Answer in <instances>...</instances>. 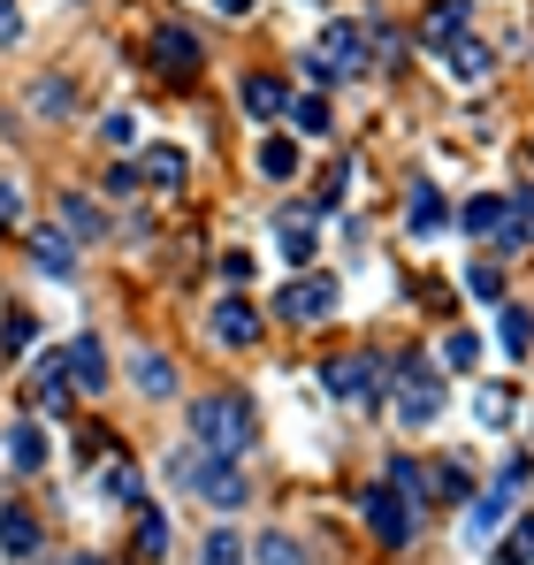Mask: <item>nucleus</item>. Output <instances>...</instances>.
Instances as JSON below:
<instances>
[{
  "label": "nucleus",
  "instance_id": "nucleus-13",
  "mask_svg": "<svg viewBox=\"0 0 534 565\" xmlns=\"http://www.w3.org/2000/svg\"><path fill=\"white\" fill-rule=\"evenodd\" d=\"M458 222H466V237H496V245H504L512 199H496V191H489V199H466V214H458Z\"/></svg>",
  "mask_w": 534,
  "mask_h": 565
},
{
  "label": "nucleus",
  "instance_id": "nucleus-11",
  "mask_svg": "<svg viewBox=\"0 0 534 565\" xmlns=\"http://www.w3.org/2000/svg\"><path fill=\"white\" fill-rule=\"evenodd\" d=\"M70 375H77L85 397L107 390V344H99V337H70Z\"/></svg>",
  "mask_w": 534,
  "mask_h": 565
},
{
  "label": "nucleus",
  "instance_id": "nucleus-39",
  "mask_svg": "<svg viewBox=\"0 0 534 565\" xmlns=\"http://www.w3.org/2000/svg\"><path fill=\"white\" fill-rule=\"evenodd\" d=\"M107 497H130L138 504V467H107Z\"/></svg>",
  "mask_w": 534,
  "mask_h": 565
},
{
  "label": "nucleus",
  "instance_id": "nucleus-27",
  "mask_svg": "<svg viewBox=\"0 0 534 565\" xmlns=\"http://www.w3.org/2000/svg\"><path fill=\"white\" fill-rule=\"evenodd\" d=\"M466 298L496 306V298H504V268H496V260H473V268H466Z\"/></svg>",
  "mask_w": 534,
  "mask_h": 565
},
{
  "label": "nucleus",
  "instance_id": "nucleus-2",
  "mask_svg": "<svg viewBox=\"0 0 534 565\" xmlns=\"http://www.w3.org/2000/svg\"><path fill=\"white\" fill-rule=\"evenodd\" d=\"M366 70H374L366 62V23H321V39L306 46V77L313 85H352Z\"/></svg>",
  "mask_w": 534,
  "mask_h": 565
},
{
  "label": "nucleus",
  "instance_id": "nucleus-38",
  "mask_svg": "<svg viewBox=\"0 0 534 565\" xmlns=\"http://www.w3.org/2000/svg\"><path fill=\"white\" fill-rule=\"evenodd\" d=\"M15 222H23V191L0 177V230H15Z\"/></svg>",
  "mask_w": 534,
  "mask_h": 565
},
{
  "label": "nucleus",
  "instance_id": "nucleus-43",
  "mask_svg": "<svg viewBox=\"0 0 534 565\" xmlns=\"http://www.w3.org/2000/svg\"><path fill=\"white\" fill-rule=\"evenodd\" d=\"M245 8H253V0H222V15H245Z\"/></svg>",
  "mask_w": 534,
  "mask_h": 565
},
{
  "label": "nucleus",
  "instance_id": "nucleus-22",
  "mask_svg": "<svg viewBox=\"0 0 534 565\" xmlns=\"http://www.w3.org/2000/svg\"><path fill=\"white\" fill-rule=\"evenodd\" d=\"M130 375H138L146 397H169V390H177V367H169L161 352H138V360H130Z\"/></svg>",
  "mask_w": 534,
  "mask_h": 565
},
{
  "label": "nucleus",
  "instance_id": "nucleus-23",
  "mask_svg": "<svg viewBox=\"0 0 534 565\" xmlns=\"http://www.w3.org/2000/svg\"><path fill=\"white\" fill-rule=\"evenodd\" d=\"M260 177L267 184H290V177H298V146H290V138H267L260 146Z\"/></svg>",
  "mask_w": 534,
  "mask_h": 565
},
{
  "label": "nucleus",
  "instance_id": "nucleus-28",
  "mask_svg": "<svg viewBox=\"0 0 534 565\" xmlns=\"http://www.w3.org/2000/svg\"><path fill=\"white\" fill-rule=\"evenodd\" d=\"M31 329H39V321H31L23 306H8V313H0V352H8V360H15V352H31Z\"/></svg>",
  "mask_w": 534,
  "mask_h": 565
},
{
  "label": "nucleus",
  "instance_id": "nucleus-40",
  "mask_svg": "<svg viewBox=\"0 0 534 565\" xmlns=\"http://www.w3.org/2000/svg\"><path fill=\"white\" fill-rule=\"evenodd\" d=\"M282 253H290V260H306V253H313V230H306V222H290V230H282Z\"/></svg>",
  "mask_w": 534,
  "mask_h": 565
},
{
  "label": "nucleus",
  "instance_id": "nucleus-17",
  "mask_svg": "<svg viewBox=\"0 0 534 565\" xmlns=\"http://www.w3.org/2000/svg\"><path fill=\"white\" fill-rule=\"evenodd\" d=\"M31 260H39L46 276H70V268H77V245H70V230H31Z\"/></svg>",
  "mask_w": 534,
  "mask_h": 565
},
{
  "label": "nucleus",
  "instance_id": "nucleus-1",
  "mask_svg": "<svg viewBox=\"0 0 534 565\" xmlns=\"http://www.w3.org/2000/svg\"><path fill=\"white\" fill-rule=\"evenodd\" d=\"M191 451L237 467V459L253 451V397H237V390H206V397L191 405Z\"/></svg>",
  "mask_w": 534,
  "mask_h": 565
},
{
  "label": "nucleus",
  "instance_id": "nucleus-34",
  "mask_svg": "<svg viewBox=\"0 0 534 565\" xmlns=\"http://www.w3.org/2000/svg\"><path fill=\"white\" fill-rule=\"evenodd\" d=\"M389 481H397V489H405V497L428 512V481H420V467H413V459H389Z\"/></svg>",
  "mask_w": 534,
  "mask_h": 565
},
{
  "label": "nucleus",
  "instance_id": "nucleus-8",
  "mask_svg": "<svg viewBox=\"0 0 534 565\" xmlns=\"http://www.w3.org/2000/svg\"><path fill=\"white\" fill-rule=\"evenodd\" d=\"M321 382H329L344 405H366V397H382V367H374L366 352H352V360H329V367H321Z\"/></svg>",
  "mask_w": 534,
  "mask_h": 565
},
{
  "label": "nucleus",
  "instance_id": "nucleus-5",
  "mask_svg": "<svg viewBox=\"0 0 534 565\" xmlns=\"http://www.w3.org/2000/svg\"><path fill=\"white\" fill-rule=\"evenodd\" d=\"M436 413H444L436 367H428V360H405V367H397V420H405V428H428Z\"/></svg>",
  "mask_w": 534,
  "mask_h": 565
},
{
  "label": "nucleus",
  "instance_id": "nucleus-7",
  "mask_svg": "<svg viewBox=\"0 0 534 565\" xmlns=\"http://www.w3.org/2000/svg\"><path fill=\"white\" fill-rule=\"evenodd\" d=\"M153 70L177 85L199 70V39H191V23H153Z\"/></svg>",
  "mask_w": 534,
  "mask_h": 565
},
{
  "label": "nucleus",
  "instance_id": "nucleus-33",
  "mask_svg": "<svg viewBox=\"0 0 534 565\" xmlns=\"http://www.w3.org/2000/svg\"><path fill=\"white\" fill-rule=\"evenodd\" d=\"M504 245H534V191L512 199V222H504Z\"/></svg>",
  "mask_w": 534,
  "mask_h": 565
},
{
  "label": "nucleus",
  "instance_id": "nucleus-25",
  "mask_svg": "<svg viewBox=\"0 0 534 565\" xmlns=\"http://www.w3.org/2000/svg\"><path fill=\"white\" fill-rule=\"evenodd\" d=\"M138 558L146 565L169 558V520H161V512H138Z\"/></svg>",
  "mask_w": 534,
  "mask_h": 565
},
{
  "label": "nucleus",
  "instance_id": "nucleus-18",
  "mask_svg": "<svg viewBox=\"0 0 534 565\" xmlns=\"http://www.w3.org/2000/svg\"><path fill=\"white\" fill-rule=\"evenodd\" d=\"M62 382H70V352H46V360H39V375H31V405H46V413H54V405L70 397Z\"/></svg>",
  "mask_w": 534,
  "mask_h": 565
},
{
  "label": "nucleus",
  "instance_id": "nucleus-36",
  "mask_svg": "<svg viewBox=\"0 0 534 565\" xmlns=\"http://www.w3.org/2000/svg\"><path fill=\"white\" fill-rule=\"evenodd\" d=\"M444 360H450V367H473V360H481V337H466V329L444 337Z\"/></svg>",
  "mask_w": 534,
  "mask_h": 565
},
{
  "label": "nucleus",
  "instance_id": "nucleus-42",
  "mask_svg": "<svg viewBox=\"0 0 534 565\" xmlns=\"http://www.w3.org/2000/svg\"><path fill=\"white\" fill-rule=\"evenodd\" d=\"M15 39H23V8H15V0H0V46H15Z\"/></svg>",
  "mask_w": 534,
  "mask_h": 565
},
{
  "label": "nucleus",
  "instance_id": "nucleus-26",
  "mask_svg": "<svg viewBox=\"0 0 534 565\" xmlns=\"http://www.w3.org/2000/svg\"><path fill=\"white\" fill-rule=\"evenodd\" d=\"M496 565H534V512H520V527L496 543Z\"/></svg>",
  "mask_w": 534,
  "mask_h": 565
},
{
  "label": "nucleus",
  "instance_id": "nucleus-35",
  "mask_svg": "<svg viewBox=\"0 0 534 565\" xmlns=\"http://www.w3.org/2000/svg\"><path fill=\"white\" fill-rule=\"evenodd\" d=\"M206 565H245V543L222 527V535H206Z\"/></svg>",
  "mask_w": 534,
  "mask_h": 565
},
{
  "label": "nucleus",
  "instance_id": "nucleus-14",
  "mask_svg": "<svg viewBox=\"0 0 534 565\" xmlns=\"http://www.w3.org/2000/svg\"><path fill=\"white\" fill-rule=\"evenodd\" d=\"M512 497H520V489H504V481H496V489H489V497L473 504V520H466V543H489V535H496V527L512 520Z\"/></svg>",
  "mask_w": 534,
  "mask_h": 565
},
{
  "label": "nucleus",
  "instance_id": "nucleus-29",
  "mask_svg": "<svg viewBox=\"0 0 534 565\" xmlns=\"http://www.w3.org/2000/svg\"><path fill=\"white\" fill-rule=\"evenodd\" d=\"M290 122H298L306 138H321V130H329V99H321V93H298V99H290Z\"/></svg>",
  "mask_w": 534,
  "mask_h": 565
},
{
  "label": "nucleus",
  "instance_id": "nucleus-21",
  "mask_svg": "<svg viewBox=\"0 0 534 565\" xmlns=\"http://www.w3.org/2000/svg\"><path fill=\"white\" fill-rule=\"evenodd\" d=\"M0 551H8V558H31V551H39V520L8 504V512H0Z\"/></svg>",
  "mask_w": 534,
  "mask_h": 565
},
{
  "label": "nucleus",
  "instance_id": "nucleus-12",
  "mask_svg": "<svg viewBox=\"0 0 534 565\" xmlns=\"http://www.w3.org/2000/svg\"><path fill=\"white\" fill-rule=\"evenodd\" d=\"M237 99H245V115H260V122H275V115H290V85H275V77H245L237 85Z\"/></svg>",
  "mask_w": 534,
  "mask_h": 565
},
{
  "label": "nucleus",
  "instance_id": "nucleus-37",
  "mask_svg": "<svg viewBox=\"0 0 534 565\" xmlns=\"http://www.w3.org/2000/svg\"><path fill=\"white\" fill-rule=\"evenodd\" d=\"M99 130H107V146H130V138H138V122H130V107H115V115H107Z\"/></svg>",
  "mask_w": 534,
  "mask_h": 565
},
{
  "label": "nucleus",
  "instance_id": "nucleus-32",
  "mask_svg": "<svg viewBox=\"0 0 534 565\" xmlns=\"http://www.w3.org/2000/svg\"><path fill=\"white\" fill-rule=\"evenodd\" d=\"M253 565H306V551H298L290 535H260V543H253Z\"/></svg>",
  "mask_w": 534,
  "mask_h": 565
},
{
  "label": "nucleus",
  "instance_id": "nucleus-6",
  "mask_svg": "<svg viewBox=\"0 0 534 565\" xmlns=\"http://www.w3.org/2000/svg\"><path fill=\"white\" fill-rule=\"evenodd\" d=\"M275 313H282V321H298V329L329 321V313H337V276H298V282H282Z\"/></svg>",
  "mask_w": 534,
  "mask_h": 565
},
{
  "label": "nucleus",
  "instance_id": "nucleus-19",
  "mask_svg": "<svg viewBox=\"0 0 534 565\" xmlns=\"http://www.w3.org/2000/svg\"><path fill=\"white\" fill-rule=\"evenodd\" d=\"M466 15H473L466 0H436V8L420 15V39H428V46H450V39L466 31Z\"/></svg>",
  "mask_w": 534,
  "mask_h": 565
},
{
  "label": "nucleus",
  "instance_id": "nucleus-24",
  "mask_svg": "<svg viewBox=\"0 0 534 565\" xmlns=\"http://www.w3.org/2000/svg\"><path fill=\"white\" fill-rule=\"evenodd\" d=\"M496 329H504V352H512V360H527V352H534V313H527V306H504Z\"/></svg>",
  "mask_w": 534,
  "mask_h": 565
},
{
  "label": "nucleus",
  "instance_id": "nucleus-16",
  "mask_svg": "<svg viewBox=\"0 0 534 565\" xmlns=\"http://www.w3.org/2000/svg\"><path fill=\"white\" fill-rule=\"evenodd\" d=\"M405 230H413L420 245H428V237H444V230H450V206L428 184H413V214H405Z\"/></svg>",
  "mask_w": 534,
  "mask_h": 565
},
{
  "label": "nucleus",
  "instance_id": "nucleus-4",
  "mask_svg": "<svg viewBox=\"0 0 534 565\" xmlns=\"http://www.w3.org/2000/svg\"><path fill=\"white\" fill-rule=\"evenodd\" d=\"M183 489H199V497H214V504H245L253 489H245V473L229 467V459H206V451H183L177 467H169Z\"/></svg>",
  "mask_w": 534,
  "mask_h": 565
},
{
  "label": "nucleus",
  "instance_id": "nucleus-9",
  "mask_svg": "<svg viewBox=\"0 0 534 565\" xmlns=\"http://www.w3.org/2000/svg\"><path fill=\"white\" fill-rule=\"evenodd\" d=\"M444 62H450V77H458V85H481V77L496 70V46H489V39H473V31H458V39L444 46Z\"/></svg>",
  "mask_w": 534,
  "mask_h": 565
},
{
  "label": "nucleus",
  "instance_id": "nucleus-15",
  "mask_svg": "<svg viewBox=\"0 0 534 565\" xmlns=\"http://www.w3.org/2000/svg\"><path fill=\"white\" fill-rule=\"evenodd\" d=\"M8 467L15 473L46 467V428H39V420H15V428H8Z\"/></svg>",
  "mask_w": 534,
  "mask_h": 565
},
{
  "label": "nucleus",
  "instance_id": "nucleus-41",
  "mask_svg": "<svg viewBox=\"0 0 534 565\" xmlns=\"http://www.w3.org/2000/svg\"><path fill=\"white\" fill-rule=\"evenodd\" d=\"M481 420H512V390H481Z\"/></svg>",
  "mask_w": 534,
  "mask_h": 565
},
{
  "label": "nucleus",
  "instance_id": "nucleus-20",
  "mask_svg": "<svg viewBox=\"0 0 534 565\" xmlns=\"http://www.w3.org/2000/svg\"><path fill=\"white\" fill-rule=\"evenodd\" d=\"M183 169H191V161H183V146H146V161H138V177H146V184H161V191H177Z\"/></svg>",
  "mask_w": 534,
  "mask_h": 565
},
{
  "label": "nucleus",
  "instance_id": "nucleus-10",
  "mask_svg": "<svg viewBox=\"0 0 534 565\" xmlns=\"http://www.w3.org/2000/svg\"><path fill=\"white\" fill-rule=\"evenodd\" d=\"M206 329H214V344H229V352H245V344H253V337H260V313H253V306H245V298H222V306H214V321H206Z\"/></svg>",
  "mask_w": 534,
  "mask_h": 565
},
{
  "label": "nucleus",
  "instance_id": "nucleus-31",
  "mask_svg": "<svg viewBox=\"0 0 534 565\" xmlns=\"http://www.w3.org/2000/svg\"><path fill=\"white\" fill-rule=\"evenodd\" d=\"M31 107H39V115H70V107H77V85H62V77H39Z\"/></svg>",
  "mask_w": 534,
  "mask_h": 565
},
{
  "label": "nucleus",
  "instance_id": "nucleus-3",
  "mask_svg": "<svg viewBox=\"0 0 534 565\" xmlns=\"http://www.w3.org/2000/svg\"><path fill=\"white\" fill-rule=\"evenodd\" d=\"M359 512H366V527H374V535H382L389 551H405V543L420 535V504H413V497H405L397 481H374V489L359 497Z\"/></svg>",
  "mask_w": 534,
  "mask_h": 565
},
{
  "label": "nucleus",
  "instance_id": "nucleus-30",
  "mask_svg": "<svg viewBox=\"0 0 534 565\" xmlns=\"http://www.w3.org/2000/svg\"><path fill=\"white\" fill-rule=\"evenodd\" d=\"M62 230H70V237H99L107 222H99V206H92V199H62Z\"/></svg>",
  "mask_w": 534,
  "mask_h": 565
}]
</instances>
